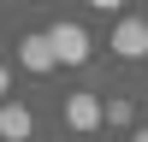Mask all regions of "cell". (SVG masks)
<instances>
[{
    "mask_svg": "<svg viewBox=\"0 0 148 142\" xmlns=\"http://www.w3.org/2000/svg\"><path fill=\"white\" fill-rule=\"evenodd\" d=\"M47 42H53L59 65H83V59L95 53V47H89V30H83V24H65V18H59L53 30H47Z\"/></svg>",
    "mask_w": 148,
    "mask_h": 142,
    "instance_id": "6da1fadb",
    "label": "cell"
},
{
    "mask_svg": "<svg viewBox=\"0 0 148 142\" xmlns=\"http://www.w3.org/2000/svg\"><path fill=\"white\" fill-rule=\"evenodd\" d=\"M18 65H24V71H36V77H47V71L59 65V53H53V42H47V30L18 36Z\"/></svg>",
    "mask_w": 148,
    "mask_h": 142,
    "instance_id": "7a4b0ae2",
    "label": "cell"
},
{
    "mask_svg": "<svg viewBox=\"0 0 148 142\" xmlns=\"http://www.w3.org/2000/svg\"><path fill=\"white\" fill-rule=\"evenodd\" d=\"M65 124L77 130V136H89V130L107 124V106L95 101V95H65Z\"/></svg>",
    "mask_w": 148,
    "mask_h": 142,
    "instance_id": "3957f363",
    "label": "cell"
},
{
    "mask_svg": "<svg viewBox=\"0 0 148 142\" xmlns=\"http://www.w3.org/2000/svg\"><path fill=\"white\" fill-rule=\"evenodd\" d=\"M113 53H119V59H148V24H142V18H119Z\"/></svg>",
    "mask_w": 148,
    "mask_h": 142,
    "instance_id": "277c9868",
    "label": "cell"
},
{
    "mask_svg": "<svg viewBox=\"0 0 148 142\" xmlns=\"http://www.w3.org/2000/svg\"><path fill=\"white\" fill-rule=\"evenodd\" d=\"M30 130H36V118H30L24 101H6V106H0V136H6V142H30Z\"/></svg>",
    "mask_w": 148,
    "mask_h": 142,
    "instance_id": "5b68a950",
    "label": "cell"
},
{
    "mask_svg": "<svg viewBox=\"0 0 148 142\" xmlns=\"http://www.w3.org/2000/svg\"><path fill=\"white\" fill-rule=\"evenodd\" d=\"M130 118H136V113H130V101H119V95H113V101H107V124H113V130H125Z\"/></svg>",
    "mask_w": 148,
    "mask_h": 142,
    "instance_id": "8992f818",
    "label": "cell"
},
{
    "mask_svg": "<svg viewBox=\"0 0 148 142\" xmlns=\"http://www.w3.org/2000/svg\"><path fill=\"white\" fill-rule=\"evenodd\" d=\"M6 83H12V77H6V65H0V106H6V101H12V95H6Z\"/></svg>",
    "mask_w": 148,
    "mask_h": 142,
    "instance_id": "52a82bcc",
    "label": "cell"
},
{
    "mask_svg": "<svg viewBox=\"0 0 148 142\" xmlns=\"http://www.w3.org/2000/svg\"><path fill=\"white\" fill-rule=\"evenodd\" d=\"M130 142H148V130H136V136H130Z\"/></svg>",
    "mask_w": 148,
    "mask_h": 142,
    "instance_id": "ba28073f",
    "label": "cell"
}]
</instances>
